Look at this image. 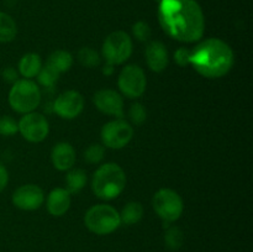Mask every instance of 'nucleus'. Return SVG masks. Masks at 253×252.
<instances>
[{
	"label": "nucleus",
	"instance_id": "obj_14",
	"mask_svg": "<svg viewBox=\"0 0 253 252\" xmlns=\"http://www.w3.org/2000/svg\"><path fill=\"white\" fill-rule=\"evenodd\" d=\"M145 57L147 66L150 67L151 71L156 73L165 71L169 61L167 47L161 41L150 42L145 49Z\"/></svg>",
	"mask_w": 253,
	"mask_h": 252
},
{
	"label": "nucleus",
	"instance_id": "obj_18",
	"mask_svg": "<svg viewBox=\"0 0 253 252\" xmlns=\"http://www.w3.org/2000/svg\"><path fill=\"white\" fill-rule=\"evenodd\" d=\"M46 64L56 72H58L59 74L64 73V72L69 71L71 67L73 66V56L68 51L57 49L49 54Z\"/></svg>",
	"mask_w": 253,
	"mask_h": 252
},
{
	"label": "nucleus",
	"instance_id": "obj_11",
	"mask_svg": "<svg viewBox=\"0 0 253 252\" xmlns=\"http://www.w3.org/2000/svg\"><path fill=\"white\" fill-rule=\"evenodd\" d=\"M84 109V98L79 91L67 90L59 94L53 103V111L62 119H76Z\"/></svg>",
	"mask_w": 253,
	"mask_h": 252
},
{
	"label": "nucleus",
	"instance_id": "obj_20",
	"mask_svg": "<svg viewBox=\"0 0 253 252\" xmlns=\"http://www.w3.org/2000/svg\"><path fill=\"white\" fill-rule=\"evenodd\" d=\"M17 26L15 20L6 12L0 11V42H10L16 37Z\"/></svg>",
	"mask_w": 253,
	"mask_h": 252
},
{
	"label": "nucleus",
	"instance_id": "obj_2",
	"mask_svg": "<svg viewBox=\"0 0 253 252\" xmlns=\"http://www.w3.org/2000/svg\"><path fill=\"white\" fill-rule=\"evenodd\" d=\"M235 57L231 47L220 39H208L190 49L193 68L209 79L221 78L231 71Z\"/></svg>",
	"mask_w": 253,
	"mask_h": 252
},
{
	"label": "nucleus",
	"instance_id": "obj_6",
	"mask_svg": "<svg viewBox=\"0 0 253 252\" xmlns=\"http://www.w3.org/2000/svg\"><path fill=\"white\" fill-rule=\"evenodd\" d=\"M152 204L156 214L162 219L166 226H168L170 222L177 221L184 210V204L180 195L169 188H162L158 190L153 197Z\"/></svg>",
	"mask_w": 253,
	"mask_h": 252
},
{
	"label": "nucleus",
	"instance_id": "obj_4",
	"mask_svg": "<svg viewBox=\"0 0 253 252\" xmlns=\"http://www.w3.org/2000/svg\"><path fill=\"white\" fill-rule=\"evenodd\" d=\"M84 224L93 234L109 235L118 230L121 225L120 214L111 205H94L84 215Z\"/></svg>",
	"mask_w": 253,
	"mask_h": 252
},
{
	"label": "nucleus",
	"instance_id": "obj_24",
	"mask_svg": "<svg viewBox=\"0 0 253 252\" xmlns=\"http://www.w3.org/2000/svg\"><path fill=\"white\" fill-rule=\"evenodd\" d=\"M59 73L56 72L54 69H52L51 67H48L46 64L44 67H42L40 69L39 74H37V79H39V83L41 85L46 86V88H49V86H53L54 84L58 82Z\"/></svg>",
	"mask_w": 253,
	"mask_h": 252
},
{
	"label": "nucleus",
	"instance_id": "obj_12",
	"mask_svg": "<svg viewBox=\"0 0 253 252\" xmlns=\"http://www.w3.org/2000/svg\"><path fill=\"white\" fill-rule=\"evenodd\" d=\"M43 190L36 184H24L17 188L12 194V203L21 210L32 211L43 204Z\"/></svg>",
	"mask_w": 253,
	"mask_h": 252
},
{
	"label": "nucleus",
	"instance_id": "obj_5",
	"mask_svg": "<svg viewBox=\"0 0 253 252\" xmlns=\"http://www.w3.org/2000/svg\"><path fill=\"white\" fill-rule=\"evenodd\" d=\"M41 103V90L29 79H17L9 91V104L20 114L32 113Z\"/></svg>",
	"mask_w": 253,
	"mask_h": 252
},
{
	"label": "nucleus",
	"instance_id": "obj_30",
	"mask_svg": "<svg viewBox=\"0 0 253 252\" xmlns=\"http://www.w3.org/2000/svg\"><path fill=\"white\" fill-rule=\"evenodd\" d=\"M2 78H4V81L14 84L15 82L17 81L16 69L12 68V67H6V68H4V71H2Z\"/></svg>",
	"mask_w": 253,
	"mask_h": 252
},
{
	"label": "nucleus",
	"instance_id": "obj_25",
	"mask_svg": "<svg viewBox=\"0 0 253 252\" xmlns=\"http://www.w3.org/2000/svg\"><path fill=\"white\" fill-rule=\"evenodd\" d=\"M104 155H105V148L100 143H91L84 152V158L90 165H98L103 161Z\"/></svg>",
	"mask_w": 253,
	"mask_h": 252
},
{
	"label": "nucleus",
	"instance_id": "obj_21",
	"mask_svg": "<svg viewBox=\"0 0 253 252\" xmlns=\"http://www.w3.org/2000/svg\"><path fill=\"white\" fill-rule=\"evenodd\" d=\"M67 182V190L71 194L79 193L86 184V173L83 169H71L66 177Z\"/></svg>",
	"mask_w": 253,
	"mask_h": 252
},
{
	"label": "nucleus",
	"instance_id": "obj_32",
	"mask_svg": "<svg viewBox=\"0 0 253 252\" xmlns=\"http://www.w3.org/2000/svg\"><path fill=\"white\" fill-rule=\"evenodd\" d=\"M115 66H113V64L110 63H105L103 66V73L105 74V76H111V74L114 73V71H115V68H114Z\"/></svg>",
	"mask_w": 253,
	"mask_h": 252
},
{
	"label": "nucleus",
	"instance_id": "obj_22",
	"mask_svg": "<svg viewBox=\"0 0 253 252\" xmlns=\"http://www.w3.org/2000/svg\"><path fill=\"white\" fill-rule=\"evenodd\" d=\"M78 62L83 67L86 68H94V67H99L101 63V57L95 49L90 48V47H83L79 49L78 54H77Z\"/></svg>",
	"mask_w": 253,
	"mask_h": 252
},
{
	"label": "nucleus",
	"instance_id": "obj_16",
	"mask_svg": "<svg viewBox=\"0 0 253 252\" xmlns=\"http://www.w3.org/2000/svg\"><path fill=\"white\" fill-rule=\"evenodd\" d=\"M71 207V193L66 188H56L47 197V210L52 216H62Z\"/></svg>",
	"mask_w": 253,
	"mask_h": 252
},
{
	"label": "nucleus",
	"instance_id": "obj_1",
	"mask_svg": "<svg viewBox=\"0 0 253 252\" xmlns=\"http://www.w3.org/2000/svg\"><path fill=\"white\" fill-rule=\"evenodd\" d=\"M157 16L163 31L173 40L192 43L204 35V12L197 0H161Z\"/></svg>",
	"mask_w": 253,
	"mask_h": 252
},
{
	"label": "nucleus",
	"instance_id": "obj_9",
	"mask_svg": "<svg viewBox=\"0 0 253 252\" xmlns=\"http://www.w3.org/2000/svg\"><path fill=\"white\" fill-rule=\"evenodd\" d=\"M103 145L114 150H120L130 143L133 137V127L123 119L109 121L101 128Z\"/></svg>",
	"mask_w": 253,
	"mask_h": 252
},
{
	"label": "nucleus",
	"instance_id": "obj_15",
	"mask_svg": "<svg viewBox=\"0 0 253 252\" xmlns=\"http://www.w3.org/2000/svg\"><path fill=\"white\" fill-rule=\"evenodd\" d=\"M76 151L68 142H59L54 145L51 152L53 167L58 170L72 169L76 163Z\"/></svg>",
	"mask_w": 253,
	"mask_h": 252
},
{
	"label": "nucleus",
	"instance_id": "obj_8",
	"mask_svg": "<svg viewBox=\"0 0 253 252\" xmlns=\"http://www.w3.org/2000/svg\"><path fill=\"white\" fill-rule=\"evenodd\" d=\"M118 85L121 93L130 99L140 98L147 86L145 71L137 64H128L123 68L118 79Z\"/></svg>",
	"mask_w": 253,
	"mask_h": 252
},
{
	"label": "nucleus",
	"instance_id": "obj_10",
	"mask_svg": "<svg viewBox=\"0 0 253 252\" xmlns=\"http://www.w3.org/2000/svg\"><path fill=\"white\" fill-rule=\"evenodd\" d=\"M19 132L29 142H41L48 136L49 124L47 119L40 113L24 114L17 123Z\"/></svg>",
	"mask_w": 253,
	"mask_h": 252
},
{
	"label": "nucleus",
	"instance_id": "obj_17",
	"mask_svg": "<svg viewBox=\"0 0 253 252\" xmlns=\"http://www.w3.org/2000/svg\"><path fill=\"white\" fill-rule=\"evenodd\" d=\"M41 68V57L37 53H32V52L24 54L19 62V72L22 77H25V79H31L34 77H37Z\"/></svg>",
	"mask_w": 253,
	"mask_h": 252
},
{
	"label": "nucleus",
	"instance_id": "obj_23",
	"mask_svg": "<svg viewBox=\"0 0 253 252\" xmlns=\"http://www.w3.org/2000/svg\"><path fill=\"white\" fill-rule=\"evenodd\" d=\"M184 235L177 226H168L165 232V244L170 251H177L183 246Z\"/></svg>",
	"mask_w": 253,
	"mask_h": 252
},
{
	"label": "nucleus",
	"instance_id": "obj_26",
	"mask_svg": "<svg viewBox=\"0 0 253 252\" xmlns=\"http://www.w3.org/2000/svg\"><path fill=\"white\" fill-rule=\"evenodd\" d=\"M132 35L137 41L147 42L152 35V30L146 21H137L132 26Z\"/></svg>",
	"mask_w": 253,
	"mask_h": 252
},
{
	"label": "nucleus",
	"instance_id": "obj_28",
	"mask_svg": "<svg viewBox=\"0 0 253 252\" xmlns=\"http://www.w3.org/2000/svg\"><path fill=\"white\" fill-rule=\"evenodd\" d=\"M19 131V126L15 119L11 116H0V135L12 136Z\"/></svg>",
	"mask_w": 253,
	"mask_h": 252
},
{
	"label": "nucleus",
	"instance_id": "obj_19",
	"mask_svg": "<svg viewBox=\"0 0 253 252\" xmlns=\"http://www.w3.org/2000/svg\"><path fill=\"white\" fill-rule=\"evenodd\" d=\"M120 214L121 224L125 225H135L142 219L143 216V207L141 203L138 202H130L125 205L123 211L119 212Z\"/></svg>",
	"mask_w": 253,
	"mask_h": 252
},
{
	"label": "nucleus",
	"instance_id": "obj_33",
	"mask_svg": "<svg viewBox=\"0 0 253 252\" xmlns=\"http://www.w3.org/2000/svg\"><path fill=\"white\" fill-rule=\"evenodd\" d=\"M156 1H157V2H160V1H161V0H156Z\"/></svg>",
	"mask_w": 253,
	"mask_h": 252
},
{
	"label": "nucleus",
	"instance_id": "obj_29",
	"mask_svg": "<svg viewBox=\"0 0 253 252\" xmlns=\"http://www.w3.org/2000/svg\"><path fill=\"white\" fill-rule=\"evenodd\" d=\"M174 61L179 67H187L190 63V49L180 47L175 51Z\"/></svg>",
	"mask_w": 253,
	"mask_h": 252
},
{
	"label": "nucleus",
	"instance_id": "obj_31",
	"mask_svg": "<svg viewBox=\"0 0 253 252\" xmlns=\"http://www.w3.org/2000/svg\"><path fill=\"white\" fill-rule=\"evenodd\" d=\"M7 182H9V173H7V169L5 168V166L0 162V192L5 189V187L7 185Z\"/></svg>",
	"mask_w": 253,
	"mask_h": 252
},
{
	"label": "nucleus",
	"instance_id": "obj_27",
	"mask_svg": "<svg viewBox=\"0 0 253 252\" xmlns=\"http://www.w3.org/2000/svg\"><path fill=\"white\" fill-rule=\"evenodd\" d=\"M128 116L130 120L132 121L133 125H142L147 119V111H146L145 106L140 103H135L131 105L130 111H128Z\"/></svg>",
	"mask_w": 253,
	"mask_h": 252
},
{
	"label": "nucleus",
	"instance_id": "obj_13",
	"mask_svg": "<svg viewBox=\"0 0 253 252\" xmlns=\"http://www.w3.org/2000/svg\"><path fill=\"white\" fill-rule=\"evenodd\" d=\"M94 104L101 113L121 119L124 116L123 96L113 89H101L94 94Z\"/></svg>",
	"mask_w": 253,
	"mask_h": 252
},
{
	"label": "nucleus",
	"instance_id": "obj_3",
	"mask_svg": "<svg viewBox=\"0 0 253 252\" xmlns=\"http://www.w3.org/2000/svg\"><path fill=\"white\" fill-rule=\"evenodd\" d=\"M125 187L126 174L118 163H105L94 172L91 189L99 199H115Z\"/></svg>",
	"mask_w": 253,
	"mask_h": 252
},
{
	"label": "nucleus",
	"instance_id": "obj_7",
	"mask_svg": "<svg viewBox=\"0 0 253 252\" xmlns=\"http://www.w3.org/2000/svg\"><path fill=\"white\" fill-rule=\"evenodd\" d=\"M132 54V40L125 31L111 32L103 43V57L113 66L123 64Z\"/></svg>",
	"mask_w": 253,
	"mask_h": 252
}]
</instances>
